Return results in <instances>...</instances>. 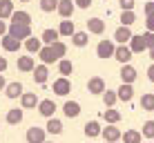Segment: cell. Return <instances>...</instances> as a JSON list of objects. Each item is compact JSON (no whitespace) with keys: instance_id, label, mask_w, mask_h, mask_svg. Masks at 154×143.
<instances>
[{"instance_id":"cell-1","label":"cell","mask_w":154,"mask_h":143,"mask_svg":"<svg viewBox=\"0 0 154 143\" xmlns=\"http://www.w3.org/2000/svg\"><path fill=\"white\" fill-rule=\"evenodd\" d=\"M7 34L14 36V38H18V40H25V38H29V36H31V25L11 23V25L7 27Z\"/></svg>"},{"instance_id":"cell-2","label":"cell","mask_w":154,"mask_h":143,"mask_svg":"<svg viewBox=\"0 0 154 143\" xmlns=\"http://www.w3.org/2000/svg\"><path fill=\"white\" fill-rule=\"evenodd\" d=\"M114 49H116V45L112 43V40H100V43L96 45V56L103 58V61L114 58Z\"/></svg>"},{"instance_id":"cell-3","label":"cell","mask_w":154,"mask_h":143,"mask_svg":"<svg viewBox=\"0 0 154 143\" xmlns=\"http://www.w3.org/2000/svg\"><path fill=\"white\" fill-rule=\"evenodd\" d=\"M72 92V81L69 76H60L54 81V94L56 96H67V94Z\"/></svg>"},{"instance_id":"cell-4","label":"cell","mask_w":154,"mask_h":143,"mask_svg":"<svg viewBox=\"0 0 154 143\" xmlns=\"http://www.w3.org/2000/svg\"><path fill=\"white\" fill-rule=\"evenodd\" d=\"M0 45H2V49H5V51L14 54V51H20V47H23V40L14 38V36H9V34H5L2 38H0Z\"/></svg>"},{"instance_id":"cell-5","label":"cell","mask_w":154,"mask_h":143,"mask_svg":"<svg viewBox=\"0 0 154 143\" xmlns=\"http://www.w3.org/2000/svg\"><path fill=\"white\" fill-rule=\"evenodd\" d=\"M132 56H134V51H132L125 43H119V45H116V49H114V58L121 63V65H123V63H130V61H132Z\"/></svg>"},{"instance_id":"cell-6","label":"cell","mask_w":154,"mask_h":143,"mask_svg":"<svg viewBox=\"0 0 154 143\" xmlns=\"http://www.w3.org/2000/svg\"><path fill=\"white\" fill-rule=\"evenodd\" d=\"M56 11L60 18H72L74 11H76V5H74V0H58Z\"/></svg>"},{"instance_id":"cell-7","label":"cell","mask_w":154,"mask_h":143,"mask_svg":"<svg viewBox=\"0 0 154 143\" xmlns=\"http://www.w3.org/2000/svg\"><path fill=\"white\" fill-rule=\"evenodd\" d=\"M25 139H27L29 143H42V141L47 139V132H45V128H38V125H34V128L27 130Z\"/></svg>"},{"instance_id":"cell-8","label":"cell","mask_w":154,"mask_h":143,"mask_svg":"<svg viewBox=\"0 0 154 143\" xmlns=\"http://www.w3.org/2000/svg\"><path fill=\"white\" fill-rule=\"evenodd\" d=\"M20 107H23V110H34L36 107V105H38V96H36V92H23V94H20Z\"/></svg>"},{"instance_id":"cell-9","label":"cell","mask_w":154,"mask_h":143,"mask_svg":"<svg viewBox=\"0 0 154 143\" xmlns=\"http://www.w3.org/2000/svg\"><path fill=\"white\" fill-rule=\"evenodd\" d=\"M121 132L116 128V123H107V128H100V136H103L105 141H121Z\"/></svg>"},{"instance_id":"cell-10","label":"cell","mask_w":154,"mask_h":143,"mask_svg":"<svg viewBox=\"0 0 154 143\" xmlns=\"http://www.w3.org/2000/svg\"><path fill=\"white\" fill-rule=\"evenodd\" d=\"M36 107H38V112L45 116V119H49V116H54V112H56V103L51 98H42V101H38V105H36Z\"/></svg>"},{"instance_id":"cell-11","label":"cell","mask_w":154,"mask_h":143,"mask_svg":"<svg viewBox=\"0 0 154 143\" xmlns=\"http://www.w3.org/2000/svg\"><path fill=\"white\" fill-rule=\"evenodd\" d=\"M127 43H130V49L134 51V54H143V51L147 49L145 38H143V34H132V38L127 40Z\"/></svg>"},{"instance_id":"cell-12","label":"cell","mask_w":154,"mask_h":143,"mask_svg":"<svg viewBox=\"0 0 154 143\" xmlns=\"http://www.w3.org/2000/svg\"><path fill=\"white\" fill-rule=\"evenodd\" d=\"M5 96L7 98H18L20 94L25 92V87H23V83H18V81H14V83H7V85H5Z\"/></svg>"},{"instance_id":"cell-13","label":"cell","mask_w":154,"mask_h":143,"mask_svg":"<svg viewBox=\"0 0 154 143\" xmlns=\"http://www.w3.org/2000/svg\"><path fill=\"white\" fill-rule=\"evenodd\" d=\"M16 67H18L20 72L29 74V72H34L36 61H34V56H18V63H16Z\"/></svg>"},{"instance_id":"cell-14","label":"cell","mask_w":154,"mask_h":143,"mask_svg":"<svg viewBox=\"0 0 154 143\" xmlns=\"http://www.w3.org/2000/svg\"><path fill=\"white\" fill-rule=\"evenodd\" d=\"M116 96H119V101H123V103H130V101L134 98V89H132V83H123V85L116 89Z\"/></svg>"},{"instance_id":"cell-15","label":"cell","mask_w":154,"mask_h":143,"mask_svg":"<svg viewBox=\"0 0 154 143\" xmlns=\"http://www.w3.org/2000/svg\"><path fill=\"white\" fill-rule=\"evenodd\" d=\"M87 31L89 34H96V36L105 34V20L103 18H89L87 20Z\"/></svg>"},{"instance_id":"cell-16","label":"cell","mask_w":154,"mask_h":143,"mask_svg":"<svg viewBox=\"0 0 154 143\" xmlns=\"http://www.w3.org/2000/svg\"><path fill=\"white\" fill-rule=\"evenodd\" d=\"M63 112H65L67 119H76V116L81 114V103H78V101H65Z\"/></svg>"},{"instance_id":"cell-17","label":"cell","mask_w":154,"mask_h":143,"mask_svg":"<svg viewBox=\"0 0 154 143\" xmlns=\"http://www.w3.org/2000/svg\"><path fill=\"white\" fill-rule=\"evenodd\" d=\"M103 89H105V81L100 76H92L87 81V92L89 94H103Z\"/></svg>"},{"instance_id":"cell-18","label":"cell","mask_w":154,"mask_h":143,"mask_svg":"<svg viewBox=\"0 0 154 143\" xmlns=\"http://www.w3.org/2000/svg\"><path fill=\"white\" fill-rule=\"evenodd\" d=\"M121 81L123 83H134L136 81V70L130 63H123V67H121Z\"/></svg>"},{"instance_id":"cell-19","label":"cell","mask_w":154,"mask_h":143,"mask_svg":"<svg viewBox=\"0 0 154 143\" xmlns=\"http://www.w3.org/2000/svg\"><path fill=\"white\" fill-rule=\"evenodd\" d=\"M38 58L45 65H51V63H58V58L54 56V51H51V47L49 45H45V47H40L38 49Z\"/></svg>"},{"instance_id":"cell-20","label":"cell","mask_w":154,"mask_h":143,"mask_svg":"<svg viewBox=\"0 0 154 143\" xmlns=\"http://www.w3.org/2000/svg\"><path fill=\"white\" fill-rule=\"evenodd\" d=\"M47 74H49V72H47L45 63H42V65H36L34 67V83H36V85H45V83H47Z\"/></svg>"},{"instance_id":"cell-21","label":"cell","mask_w":154,"mask_h":143,"mask_svg":"<svg viewBox=\"0 0 154 143\" xmlns=\"http://www.w3.org/2000/svg\"><path fill=\"white\" fill-rule=\"evenodd\" d=\"M74 31H76V27H74V20H69V18L60 20V25H58V34H60L63 38H69Z\"/></svg>"},{"instance_id":"cell-22","label":"cell","mask_w":154,"mask_h":143,"mask_svg":"<svg viewBox=\"0 0 154 143\" xmlns=\"http://www.w3.org/2000/svg\"><path fill=\"white\" fill-rule=\"evenodd\" d=\"M45 132L51 134V136L60 134V132H63V123L58 119H54V116H49V119H47V125H45Z\"/></svg>"},{"instance_id":"cell-23","label":"cell","mask_w":154,"mask_h":143,"mask_svg":"<svg viewBox=\"0 0 154 143\" xmlns=\"http://www.w3.org/2000/svg\"><path fill=\"white\" fill-rule=\"evenodd\" d=\"M69 38H72V45L74 47H85L89 43V31H74Z\"/></svg>"},{"instance_id":"cell-24","label":"cell","mask_w":154,"mask_h":143,"mask_svg":"<svg viewBox=\"0 0 154 143\" xmlns=\"http://www.w3.org/2000/svg\"><path fill=\"white\" fill-rule=\"evenodd\" d=\"M9 20L11 23H23V25H31V16L29 11H23V9H18V11H11V16H9Z\"/></svg>"},{"instance_id":"cell-25","label":"cell","mask_w":154,"mask_h":143,"mask_svg":"<svg viewBox=\"0 0 154 143\" xmlns=\"http://www.w3.org/2000/svg\"><path fill=\"white\" fill-rule=\"evenodd\" d=\"M23 107H14V110H9V112H7V116H5V121H7V123L9 125H18V123H23Z\"/></svg>"},{"instance_id":"cell-26","label":"cell","mask_w":154,"mask_h":143,"mask_svg":"<svg viewBox=\"0 0 154 143\" xmlns=\"http://www.w3.org/2000/svg\"><path fill=\"white\" fill-rule=\"evenodd\" d=\"M85 136H87V139L100 136V123L98 121H87V123H85Z\"/></svg>"},{"instance_id":"cell-27","label":"cell","mask_w":154,"mask_h":143,"mask_svg":"<svg viewBox=\"0 0 154 143\" xmlns=\"http://www.w3.org/2000/svg\"><path fill=\"white\" fill-rule=\"evenodd\" d=\"M130 38H132V29L127 27V25H121V27L114 31V40L116 43H127Z\"/></svg>"},{"instance_id":"cell-28","label":"cell","mask_w":154,"mask_h":143,"mask_svg":"<svg viewBox=\"0 0 154 143\" xmlns=\"http://www.w3.org/2000/svg\"><path fill=\"white\" fill-rule=\"evenodd\" d=\"M42 47V40L36 38V36H29V38H25V49L29 51V54H38V49Z\"/></svg>"},{"instance_id":"cell-29","label":"cell","mask_w":154,"mask_h":143,"mask_svg":"<svg viewBox=\"0 0 154 143\" xmlns=\"http://www.w3.org/2000/svg\"><path fill=\"white\" fill-rule=\"evenodd\" d=\"M72 72H74V63L69 61V58L63 56L60 61H58V74H60V76H69Z\"/></svg>"},{"instance_id":"cell-30","label":"cell","mask_w":154,"mask_h":143,"mask_svg":"<svg viewBox=\"0 0 154 143\" xmlns=\"http://www.w3.org/2000/svg\"><path fill=\"white\" fill-rule=\"evenodd\" d=\"M121 139H123L125 143H141L143 141V134L139 130H125L123 134H121Z\"/></svg>"},{"instance_id":"cell-31","label":"cell","mask_w":154,"mask_h":143,"mask_svg":"<svg viewBox=\"0 0 154 143\" xmlns=\"http://www.w3.org/2000/svg\"><path fill=\"white\" fill-rule=\"evenodd\" d=\"M100 96H103V103H105V107H114V103L119 101L116 92H114V89H107V87L103 89V94H100Z\"/></svg>"},{"instance_id":"cell-32","label":"cell","mask_w":154,"mask_h":143,"mask_svg":"<svg viewBox=\"0 0 154 143\" xmlns=\"http://www.w3.org/2000/svg\"><path fill=\"white\" fill-rule=\"evenodd\" d=\"M58 38H60L58 29H45V31L40 34V40H42L45 45H51V43H54V40H58Z\"/></svg>"},{"instance_id":"cell-33","label":"cell","mask_w":154,"mask_h":143,"mask_svg":"<svg viewBox=\"0 0 154 143\" xmlns=\"http://www.w3.org/2000/svg\"><path fill=\"white\" fill-rule=\"evenodd\" d=\"M11 11H14V2H11V0H0V18L9 20Z\"/></svg>"},{"instance_id":"cell-34","label":"cell","mask_w":154,"mask_h":143,"mask_svg":"<svg viewBox=\"0 0 154 143\" xmlns=\"http://www.w3.org/2000/svg\"><path fill=\"white\" fill-rule=\"evenodd\" d=\"M49 47H51V51H54V56L58 58V61H60V58L67 54V45L63 43V40H54V43H51Z\"/></svg>"},{"instance_id":"cell-35","label":"cell","mask_w":154,"mask_h":143,"mask_svg":"<svg viewBox=\"0 0 154 143\" xmlns=\"http://www.w3.org/2000/svg\"><path fill=\"white\" fill-rule=\"evenodd\" d=\"M134 20H136L134 9H123V11H121V25H127V27H132V25H134Z\"/></svg>"},{"instance_id":"cell-36","label":"cell","mask_w":154,"mask_h":143,"mask_svg":"<svg viewBox=\"0 0 154 143\" xmlns=\"http://www.w3.org/2000/svg\"><path fill=\"white\" fill-rule=\"evenodd\" d=\"M103 119L107 121V123H119V121H121V112H119V110H114V107H107L103 112Z\"/></svg>"},{"instance_id":"cell-37","label":"cell","mask_w":154,"mask_h":143,"mask_svg":"<svg viewBox=\"0 0 154 143\" xmlns=\"http://www.w3.org/2000/svg\"><path fill=\"white\" fill-rule=\"evenodd\" d=\"M141 107L145 112H154V94H143L141 96Z\"/></svg>"},{"instance_id":"cell-38","label":"cell","mask_w":154,"mask_h":143,"mask_svg":"<svg viewBox=\"0 0 154 143\" xmlns=\"http://www.w3.org/2000/svg\"><path fill=\"white\" fill-rule=\"evenodd\" d=\"M56 7H58V0H40V11H45V14L56 11Z\"/></svg>"},{"instance_id":"cell-39","label":"cell","mask_w":154,"mask_h":143,"mask_svg":"<svg viewBox=\"0 0 154 143\" xmlns=\"http://www.w3.org/2000/svg\"><path fill=\"white\" fill-rule=\"evenodd\" d=\"M143 139H154V121H145L143 123Z\"/></svg>"},{"instance_id":"cell-40","label":"cell","mask_w":154,"mask_h":143,"mask_svg":"<svg viewBox=\"0 0 154 143\" xmlns=\"http://www.w3.org/2000/svg\"><path fill=\"white\" fill-rule=\"evenodd\" d=\"M143 38H145L147 49H150V47H154V31H145V34H143Z\"/></svg>"},{"instance_id":"cell-41","label":"cell","mask_w":154,"mask_h":143,"mask_svg":"<svg viewBox=\"0 0 154 143\" xmlns=\"http://www.w3.org/2000/svg\"><path fill=\"white\" fill-rule=\"evenodd\" d=\"M74 5H76V9H89L92 0H74Z\"/></svg>"},{"instance_id":"cell-42","label":"cell","mask_w":154,"mask_h":143,"mask_svg":"<svg viewBox=\"0 0 154 143\" xmlns=\"http://www.w3.org/2000/svg\"><path fill=\"white\" fill-rule=\"evenodd\" d=\"M121 9H134V0H119Z\"/></svg>"},{"instance_id":"cell-43","label":"cell","mask_w":154,"mask_h":143,"mask_svg":"<svg viewBox=\"0 0 154 143\" xmlns=\"http://www.w3.org/2000/svg\"><path fill=\"white\" fill-rule=\"evenodd\" d=\"M143 14H145V16H154V2H145V7H143Z\"/></svg>"},{"instance_id":"cell-44","label":"cell","mask_w":154,"mask_h":143,"mask_svg":"<svg viewBox=\"0 0 154 143\" xmlns=\"http://www.w3.org/2000/svg\"><path fill=\"white\" fill-rule=\"evenodd\" d=\"M145 27H147V31H154V16H147V20H145Z\"/></svg>"},{"instance_id":"cell-45","label":"cell","mask_w":154,"mask_h":143,"mask_svg":"<svg viewBox=\"0 0 154 143\" xmlns=\"http://www.w3.org/2000/svg\"><path fill=\"white\" fill-rule=\"evenodd\" d=\"M7 27H9V25H7V23H5V20H2V18H0V38H2V36H5V34H7Z\"/></svg>"},{"instance_id":"cell-46","label":"cell","mask_w":154,"mask_h":143,"mask_svg":"<svg viewBox=\"0 0 154 143\" xmlns=\"http://www.w3.org/2000/svg\"><path fill=\"white\" fill-rule=\"evenodd\" d=\"M7 65H9V63H7V58H5V56H0V74H5Z\"/></svg>"},{"instance_id":"cell-47","label":"cell","mask_w":154,"mask_h":143,"mask_svg":"<svg viewBox=\"0 0 154 143\" xmlns=\"http://www.w3.org/2000/svg\"><path fill=\"white\" fill-rule=\"evenodd\" d=\"M147 78H150V81L154 83V63H152L150 67H147Z\"/></svg>"},{"instance_id":"cell-48","label":"cell","mask_w":154,"mask_h":143,"mask_svg":"<svg viewBox=\"0 0 154 143\" xmlns=\"http://www.w3.org/2000/svg\"><path fill=\"white\" fill-rule=\"evenodd\" d=\"M5 85H7V81H5V76H2V74H0V92H2V89H5Z\"/></svg>"},{"instance_id":"cell-49","label":"cell","mask_w":154,"mask_h":143,"mask_svg":"<svg viewBox=\"0 0 154 143\" xmlns=\"http://www.w3.org/2000/svg\"><path fill=\"white\" fill-rule=\"evenodd\" d=\"M150 58L154 61V47H150Z\"/></svg>"},{"instance_id":"cell-50","label":"cell","mask_w":154,"mask_h":143,"mask_svg":"<svg viewBox=\"0 0 154 143\" xmlns=\"http://www.w3.org/2000/svg\"><path fill=\"white\" fill-rule=\"evenodd\" d=\"M18 2H29V0H18Z\"/></svg>"}]
</instances>
